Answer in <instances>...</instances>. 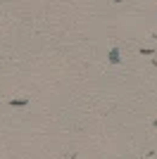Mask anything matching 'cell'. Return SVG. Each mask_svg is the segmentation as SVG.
I'll list each match as a JSON object with an SVG mask.
<instances>
[{"mask_svg": "<svg viewBox=\"0 0 157 159\" xmlns=\"http://www.w3.org/2000/svg\"><path fill=\"white\" fill-rule=\"evenodd\" d=\"M107 62H110L112 66H119V62H121V57H119V48H112L110 55H107Z\"/></svg>", "mask_w": 157, "mask_h": 159, "instance_id": "1", "label": "cell"}, {"mask_svg": "<svg viewBox=\"0 0 157 159\" xmlns=\"http://www.w3.org/2000/svg\"><path fill=\"white\" fill-rule=\"evenodd\" d=\"M10 105H12V107H26V105H29V98H21V100H10Z\"/></svg>", "mask_w": 157, "mask_h": 159, "instance_id": "2", "label": "cell"}]
</instances>
